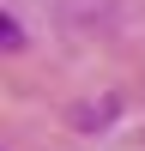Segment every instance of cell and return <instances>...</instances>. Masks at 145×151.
Segmentation results:
<instances>
[{"instance_id":"cell-1","label":"cell","mask_w":145,"mask_h":151,"mask_svg":"<svg viewBox=\"0 0 145 151\" xmlns=\"http://www.w3.org/2000/svg\"><path fill=\"white\" fill-rule=\"evenodd\" d=\"M0 48H6V55H18V48H24V30H18L12 12H0Z\"/></svg>"}]
</instances>
